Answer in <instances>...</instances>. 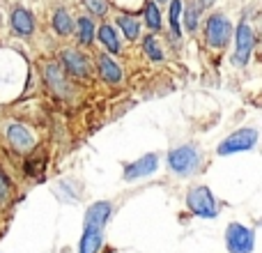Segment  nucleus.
I'll return each instance as SVG.
<instances>
[{"label": "nucleus", "instance_id": "obj_3", "mask_svg": "<svg viewBox=\"0 0 262 253\" xmlns=\"http://www.w3.org/2000/svg\"><path fill=\"white\" fill-rule=\"evenodd\" d=\"M186 203H189V209L193 214L203 219H214L216 217V200H214L212 191L207 186H195V189L189 191L186 196Z\"/></svg>", "mask_w": 262, "mask_h": 253}, {"label": "nucleus", "instance_id": "obj_15", "mask_svg": "<svg viewBox=\"0 0 262 253\" xmlns=\"http://www.w3.org/2000/svg\"><path fill=\"white\" fill-rule=\"evenodd\" d=\"M53 28H55V32H60V35H69V32H72V18H69V14L62 12V9H58L53 16Z\"/></svg>", "mask_w": 262, "mask_h": 253}, {"label": "nucleus", "instance_id": "obj_7", "mask_svg": "<svg viewBox=\"0 0 262 253\" xmlns=\"http://www.w3.org/2000/svg\"><path fill=\"white\" fill-rule=\"evenodd\" d=\"M253 44H255L253 30L242 21L239 28H237V53H235V62L237 65L249 62V55H251V51H253Z\"/></svg>", "mask_w": 262, "mask_h": 253}, {"label": "nucleus", "instance_id": "obj_2", "mask_svg": "<svg viewBox=\"0 0 262 253\" xmlns=\"http://www.w3.org/2000/svg\"><path fill=\"white\" fill-rule=\"evenodd\" d=\"M168 166L177 173V175H193L200 166V154L193 145H182V147L172 150L168 154Z\"/></svg>", "mask_w": 262, "mask_h": 253}, {"label": "nucleus", "instance_id": "obj_5", "mask_svg": "<svg viewBox=\"0 0 262 253\" xmlns=\"http://www.w3.org/2000/svg\"><path fill=\"white\" fill-rule=\"evenodd\" d=\"M258 143V131L255 129H239L232 136H228L221 145H219V154H232V152H244L251 150Z\"/></svg>", "mask_w": 262, "mask_h": 253}, {"label": "nucleus", "instance_id": "obj_4", "mask_svg": "<svg viewBox=\"0 0 262 253\" xmlns=\"http://www.w3.org/2000/svg\"><path fill=\"white\" fill-rule=\"evenodd\" d=\"M226 244L230 253H251L255 246V235L242 223H230L226 230Z\"/></svg>", "mask_w": 262, "mask_h": 253}, {"label": "nucleus", "instance_id": "obj_23", "mask_svg": "<svg viewBox=\"0 0 262 253\" xmlns=\"http://www.w3.org/2000/svg\"><path fill=\"white\" fill-rule=\"evenodd\" d=\"M37 171H44V159H30V161H28V173H30V175H35Z\"/></svg>", "mask_w": 262, "mask_h": 253}, {"label": "nucleus", "instance_id": "obj_13", "mask_svg": "<svg viewBox=\"0 0 262 253\" xmlns=\"http://www.w3.org/2000/svg\"><path fill=\"white\" fill-rule=\"evenodd\" d=\"M99 72H101V76H104V81H108V83H118L120 78H122L120 67L111 58H106V55L99 58Z\"/></svg>", "mask_w": 262, "mask_h": 253}, {"label": "nucleus", "instance_id": "obj_18", "mask_svg": "<svg viewBox=\"0 0 262 253\" xmlns=\"http://www.w3.org/2000/svg\"><path fill=\"white\" fill-rule=\"evenodd\" d=\"M145 21H147V26L152 28V30H159V28H161V14H159L157 5L149 3L147 7H145Z\"/></svg>", "mask_w": 262, "mask_h": 253}, {"label": "nucleus", "instance_id": "obj_8", "mask_svg": "<svg viewBox=\"0 0 262 253\" xmlns=\"http://www.w3.org/2000/svg\"><path fill=\"white\" fill-rule=\"evenodd\" d=\"M157 166H159L157 154H145L143 159H138V161L129 163V166L124 168V180H127V182H134V180H138V177L152 175V173L157 171Z\"/></svg>", "mask_w": 262, "mask_h": 253}, {"label": "nucleus", "instance_id": "obj_16", "mask_svg": "<svg viewBox=\"0 0 262 253\" xmlns=\"http://www.w3.org/2000/svg\"><path fill=\"white\" fill-rule=\"evenodd\" d=\"M120 28H122V32L129 37V39H136L138 37V32H140V26H138V21H136L134 16H120Z\"/></svg>", "mask_w": 262, "mask_h": 253}, {"label": "nucleus", "instance_id": "obj_17", "mask_svg": "<svg viewBox=\"0 0 262 253\" xmlns=\"http://www.w3.org/2000/svg\"><path fill=\"white\" fill-rule=\"evenodd\" d=\"M92 37H95V28H92L90 18H81V21H78V39H81L83 44H90Z\"/></svg>", "mask_w": 262, "mask_h": 253}, {"label": "nucleus", "instance_id": "obj_10", "mask_svg": "<svg viewBox=\"0 0 262 253\" xmlns=\"http://www.w3.org/2000/svg\"><path fill=\"white\" fill-rule=\"evenodd\" d=\"M62 62H64V67L74 74V76H85L88 74V62H85V58H83L78 51L67 49L62 53Z\"/></svg>", "mask_w": 262, "mask_h": 253}, {"label": "nucleus", "instance_id": "obj_20", "mask_svg": "<svg viewBox=\"0 0 262 253\" xmlns=\"http://www.w3.org/2000/svg\"><path fill=\"white\" fill-rule=\"evenodd\" d=\"M85 3V7L90 9L92 14H97V16H104L106 14V0H83Z\"/></svg>", "mask_w": 262, "mask_h": 253}, {"label": "nucleus", "instance_id": "obj_25", "mask_svg": "<svg viewBox=\"0 0 262 253\" xmlns=\"http://www.w3.org/2000/svg\"><path fill=\"white\" fill-rule=\"evenodd\" d=\"M200 3H203V5H205V7H209V5H212V3H214V0H200Z\"/></svg>", "mask_w": 262, "mask_h": 253}, {"label": "nucleus", "instance_id": "obj_11", "mask_svg": "<svg viewBox=\"0 0 262 253\" xmlns=\"http://www.w3.org/2000/svg\"><path fill=\"white\" fill-rule=\"evenodd\" d=\"M12 26L16 32H21V35H30L32 28H35V23H32V16L26 12V9H14L12 14Z\"/></svg>", "mask_w": 262, "mask_h": 253}, {"label": "nucleus", "instance_id": "obj_1", "mask_svg": "<svg viewBox=\"0 0 262 253\" xmlns=\"http://www.w3.org/2000/svg\"><path fill=\"white\" fill-rule=\"evenodd\" d=\"M111 217L108 203H95L88 207L85 223H83V237H81V253H99L104 244V226Z\"/></svg>", "mask_w": 262, "mask_h": 253}, {"label": "nucleus", "instance_id": "obj_22", "mask_svg": "<svg viewBox=\"0 0 262 253\" xmlns=\"http://www.w3.org/2000/svg\"><path fill=\"white\" fill-rule=\"evenodd\" d=\"M7 196H9V184H7V177L5 175H0V205L7 200Z\"/></svg>", "mask_w": 262, "mask_h": 253}, {"label": "nucleus", "instance_id": "obj_6", "mask_svg": "<svg viewBox=\"0 0 262 253\" xmlns=\"http://www.w3.org/2000/svg\"><path fill=\"white\" fill-rule=\"evenodd\" d=\"M230 35H232V26L221 14H214L207 21V41L212 46H219V49L226 46L228 41H230Z\"/></svg>", "mask_w": 262, "mask_h": 253}, {"label": "nucleus", "instance_id": "obj_21", "mask_svg": "<svg viewBox=\"0 0 262 253\" xmlns=\"http://www.w3.org/2000/svg\"><path fill=\"white\" fill-rule=\"evenodd\" d=\"M145 53H147L152 60H161V51H159V44L152 39V37H147V39H145Z\"/></svg>", "mask_w": 262, "mask_h": 253}, {"label": "nucleus", "instance_id": "obj_14", "mask_svg": "<svg viewBox=\"0 0 262 253\" xmlns=\"http://www.w3.org/2000/svg\"><path fill=\"white\" fill-rule=\"evenodd\" d=\"M99 39L106 44V49L111 51V53H118L120 51V39H118V35L113 32V28L111 26H101L99 28Z\"/></svg>", "mask_w": 262, "mask_h": 253}, {"label": "nucleus", "instance_id": "obj_24", "mask_svg": "<svg viewBox=\"0 0 262 253\" xmlns=\"http://www.w3.org/2000/svg\"><path fill=\"white\" fill-rule=\"evenodd\" d=\"M195 18H198L195 9L189 7V12H186V28H189V30H193V28H195Z\"/></svg>", "mask_w": 262, "mask_h": 253}, {"label": "nucleus", "instance_id": "obj_9", "mask_svg": "<svg viewBox=\"0 0 262 253\" xmlns=\"http://www.w3.org/2000/svg\"><path fill=\"white\" fill-rule=\"evenodd\" d=\"M7 138L9 143H12V147L16 150V152H30L32 147H35V138H32V134L26 129L23 124H9L7 126Z\"/></svg>", "mask_w": 262, "mask_h": 253}, {"label": "nucleus", "instance_id": "obj_26", "mask_svg": "<svg viewBox=\"0 0 262 253\" xmlns=\"http://www.w3.org/2000/svg\"><path fill=\"white\" fill-rule=\"evenodd\" d=\"M159 3H163V0H159Z\"/></svg>", "mask_w": 262, "mask_h": 253}, {"label": "nucleus", "instance_id": "obj_19", "mask_svg": "<svg viewBox=\"0 0 262 253\" xmlns=\"http://www.w3.org/2000/svg\"><path fill=\"white\" fill-rule=\"evenodd\" d=\"M180 14H182V3L172 0L170 3V26H172V35L180 37Z\"/></svg>", "mask_w": 262, "mask_h": 253}, {"label": "nucleus", "instance_id": "obj_12", "mask_svg": "<svg viewBox=\"0 0 262 253\" xmlns=\"http://www.w3.org/2000/svg\"><path fill=\"white\" fill-rule=\"evenodd\" d=\"M46 81H49V86L53 88L58 95H67V83H64V76H62V72H60V67L58 65H49L46 67Z\"/></svg>", "mask_w": 262, "mask_h": 253}]
</instances>
